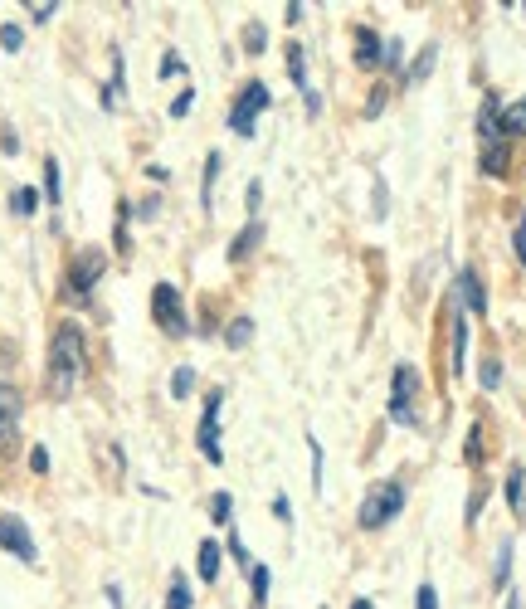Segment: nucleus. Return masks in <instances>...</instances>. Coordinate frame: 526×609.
Returning <instances> with one entry per match:
<instances>
[{
	"mask_svg": "<svg viewBox=\"0 0 526 609\" xmlns=\"http://www.w3.org/2000/svg\"><path fill=\"white\" fill-rule=\"evenodd\" d=\"M88 366V342H83V327L78 322H59L54 342H49V371H44V385L54 400H69L78 390V376Z\"/></svg>",
	"mask_w": 526,
	"mask_h": 609,
	"instance_id": "nucleus-1",
	"label": "nucleus"
},
{
	"mask_svg": "<svg viewBox=\"0 0 526 609\" xmlns=\"http://www.w3.org/2000/svg\"><path fill=\"white\" fill-rule=\"evenodd\" d=\"M400 507H405V488H400L395 478H385L376 493L361 502V517H356V522H361L366 532H376V527H385L390 517H400Z\"/></svg>",
	"mask_w": 526,
	"mask_h": 609,
	"instance_id": "nucleus-2",
	"label": "nucleus"
},
{
	"mask_svg": "<svg viewBox=\"0 0 526 609\" xmlns=\"http://www.w3.org/2000/svg\"><path fill=\"white\" fill-rule=\"evenodd\" d=\"M151 317H156V327H161V332H171V337H186V332H190L186 303H181L176 283H156V288H151Z\"/></svg>",
	"mask_w": 526,
	"mask_h": 609,
	"instance_id": "nucleus-3",
	"label": "nucleus"
},
{
	"mask_svg": "<svg viewBox=\"0 0 526 609\" xmlns=\"http://www.w3.org/2000/svg\"><path fill=\"white\" fill-rule=\"evenodd\" d=\"M103 268H108V254H103V249H83L74 264H69V278H64L69 288H64V293H69L74 303H78V298H88V293H93V283L103 278Z\"/></svg>",
	"mask_w": 526,
	"mask_h": 609,
	"instance_id": "nucleus-4",
	"label": "nucleus"
},
{
	"mask_svg": "<svg viewBox=\"0 0 526 609\" xmlns=\"http://www.w3.org/2000/svg\"><path fill=\"white\" fill-rule=\"evenodd\" d=\"M273 98H268V88L263 83H244V93H239V103L229 108V127L239 132V137H254V122H259V113L268 108Z\"/></svg>",
	"mask_w": 526,
	"mask_h": 609,
	"instance_id": "nucleus-5",
	"label": "nucleus"
},
{
	"mask_svg": "<svg viewBox=\"0 0 526 609\" xmlns=\"http://www.w3.org/2000/svg\"><path fill=\"white\" fill-rule=\"evenodd\" d=\"M20 390L10 381H0V454L10 458L15 449H20Z\"/></svg>",
	"mask_w": 526,
	"mask_h": 609,
	"instance_id": "nucleus-6",
	"label": "nucleus"
},
{
	"mask_svg": "<svg viewBox=\"0 0 526 609\" xmlns=\"http://www.w3.org/2000/svg\"><path fill=\"white\" fill-rule=\"evenodd\" d=\"M220 405H225V390H210L205 395V415H200V454L210 463H225V449H220Z\"/></svg>",
	"mask_w": 526,
	"mask_h": 609,
	"instance_id": "nucleus-7",
	"label": "nucleus"
},
{
	"mask_svg": "<svg viewBox=\"0 0 526 609\" xmlns=\"http://www.w3.org/2000/svg\"><path fill=\"white\" fill-rule=\"evenodd\" d=\"M0 546H5L15 561H25V566H35V561H39L35 536H30V527H25L20 517H0Z\"/></svg>",
	"mask_w": 526,
	"mask_h": 609,
	"instance_id": "nucleus-8",
	"label": "nucleus"
},
{
	"mask_svg": "<svg viewBox=\"0 0 526 609\" xmlns=\"http://www.w3.org/2000/svg\"><path fill=\"white\" fill-rule=\"evenodd\" d=\"M414 390H419V376H414V366H395V390H390V419L395 424H414Z\"/></svg>",
	"mask_w": 526,
	"mask_h": 609,
	"instance_id": "nucleus-9",
	"label": "nucleus"
},
{
	"mask_svg": "<svg viewBox=\"0 0 526 609\" xmlns=\"http://www.w3.org/2000/svg\"><path fill=\"white\" fill-rule=\"evenodd\" d=\"M458 298H463V307H468V312H478V317L488 312V298H483V278H478L473 268H463V273H458Z\"/></svg>",
	"mask_w": 526,
	"mask_h": 609,
	"instance_id": "nucleus-10",
	"label": "nucleus"
},
{
	"mask_svg": "<svg viewBox=\"0 0 526 609\" xmlns=\"http://www.w3.org/2000/svg\"><path fill=\"white\" fill-rule=\"evenodd\" d=\"M288 74H293V83H298L302 93H307V108L317 113L322 103H317V93L307 88V49H302V44H293V49H288Z\"/></svg>",
	"mask_w": 526,
	"mask_h": 609,
	"instance_id": "nucleus-11",
	"label": "nucleus"
},
{
	"mask_svg": "<svg viewBox=\"0 0 526 609\" xmlns=\"http://www.w3.org/2000/svg\"><path fill=\"white\" fill-rule=\"evenodd\" d=\"M259 239H263V225H259V220H254V225H249V229H239V234H234V244H229V264H239V259H249V254L259 249Z\"/></svg>",
	"mask_w": 526,
	"mask_h": 609,
	"instance_id": "nucleus-12",
	"label": "nucleus"
},
{
	"mask_svg": "<svg viewBox=\"0 0 526 609\" xmlns=\"http://www.w3.org/2000/svg\"><path fill=\"white\" fill-rule=\"evenodd\" d=\"M463 366H468V322L453 307V376H463Z\"/></svg>",
	"mask_w": 526,
	"mask_h": 609,
	"instance_id": "nucleus-13",
	"label": "nucleus"
},
{
	"mask_svg": "<svg viewBox=\"0 0 526 609\" xmlns=\"http://www.w3.org/2000/svg\"><path fill=\"white\" fill-rule=\"evenodd\" d=\"M195 556H200V580L215 585V580H220V546H215V541H200Z\"/></svg>",
	"mask_w": 526,
	"mask_h": 609,
	"instance_id": "nucleus-14",
	"label": "nucleus"
},
{
	"mask_svg": "<svg viewBox=\"0 0 526 609\" xmlns=\"http://www.w3.org/2000/svg\"><path fill=\"white\" fill-rule=\"evenodd\" d=\"M434 64H439V44H424V49H419V59L410 64V74H405V78H410V88L434 74Z\"/></svg>",
	"mask_w": 526,
	"mask_h": 609,
	"instance_id": "nucleus-15",
	"label": "nucleus"
},
{
	"mask_svg": "<svg viewBox=\"0 0 526 609\" xmlns=\"http://www.w3.org/2000/svg\"><path fill=\"white\" fill-rule=\"evenodd\" d=\"M497 122H502V103L497 98H483V113H478V132L488 137V142H497L502 132H497Z\"/></svg>",
	"mask_w": 526,
	"mask_h": 609,
	"instance_id": "nucleus-16",
	"label": "nucleus"
},
{
	"mask_svg": "<svg viewBox=\"0 0 526 609\" xmlns=\"http://www.w3.org/2000/svg\"><path fill=\"white\" fill-rule=\"evenodd\" d=\"M220 166H225V161H220V152L205 156V181H200V205H205V210L215 205V176H220Z\"/></svg>",
	"mask_w": 526,
	"mask_h": 609,
	"instance_id": "nucleus-17",
	"label": "nucleus"
},
{
	"mask_svg": "<svg viewBox=\"0 0 526 609\" xmlns=\"http://www.w3.org/2000/svg\"><path fill=\"white\" fill-rule=\"evenodd\" d=\"M497 132H507V137H526V103H512V108H502V122H497Z\"/></svg>",
	"mask_w": 526,
	"mask_h": 609,
	"instance_id": "nucleus-18",
	"label": "nucleus"
},
{
	"mask_svg": "<svg viewBox=\"0 0 526 609\" xmlns=\"http://www.w3.org/2000/svg\"><path fill=\"white\" fill-rule=\"evenodd\" d=\"M507 502H512V512H522V502H526V468H507Z\"/></svg>",
	"mask_w": 526,
	"mask_h": 609,
	"instance_id": "nucleus-19",
	"label": "nucleus"
},
{
	"mask_svg": "<svg viewBox=\"0 0 526 609\" xmlns=\"http://www.w3.org/2000/svg\"><path fill=\"white\" fill-rule=\"evenodd\" d=\"M10 210H15L20 220H30V215L39 210V191H30V186H20V191L10 195Z\"/></svg>",
	"mask_w": 526,
	"mask_h": 609,
	"instance_id": "nucleus-20",
	"label": "nucleus"
},
{
	"mask_svg": "<svg viewBox=\"0 0 526 609\" xmlns=\"http://www.w3.org/2000/svg\"><path fill=\"white\" fill-rule=\"evenodd\" d=\"M483 171H488V176H507V147H502V142H488V152H483Z\"/></svg>",
	"mask_w": 526,
	"mask_h": 609,
	"instance_id": "nucleus-21",
	"label": "nucleus"
},
{
	"mask_svg": "<svg viewBox=\"0 0 526 609\" xmlns=\"http://www.w3.org/2000/svg\"><path fill=\"white\" fill-rule=\"evenodd\" d=\"M361 54H356V59H361V64H366V69H371V64H380V59H385V49H380V39L371 35V30H361Z\"/></svg>",
	"mask_w": 526,
	"mask_h": 609,
	"instance_id": "nucleus-22",
	"label": "nucleus"
},
{
	"mask_svg": "<svg viewBox=\"0 0 526 609\" xmlns=\"http://www.w3.org/2000/svg\"><path fill=\"white\" fill-rule=\"evenodd\" d=\"M44 200H49V205L64 200V195H59V161H54V156L44 161Z\"/></svg>",
	"mask_w": 526,
	"mask_h": 609,
	"instance_id": "nucleus-23",
	"label": "nucleus"
},
{
	"mask_svg": "<svg viewBox=\"0 0 526 609\" xmlns=\"http://www.w3.org/2000/svg\"><path fill=\"white\" fill-rule=\"evenodd\" d=\"M249 585H254V609L268 605V566H249Z\"/></svg>",
	"mask_w": 526,
	"mask_h": 609,
	"instance_id": "nucleus-24",
	"label": "nucleus"
},
{
	"mask_svg": "<svg viewBox=\"0 0 526 609\" xmlns=\"http://www.w3.org/2000/svg\"><path fill=\"white\" fill-rule=\"evenodd\" d=\"M195 600H190V585H186V575H176L171 580V595H166V609H190Z\"/></svg>",
	"mask_w": 526,
	"mask_h": 609,
	"instance_id": "nucleus-25",
	"label": "nucleus"
},
{
	"mask_svg": "<svg viewBox=\"0 0 526 609\" xmlns=\"http://www.w3.org/2000/svg\"><path fill=\"white\" fill-rule=\"evenodd\" d=\"M190 390H195V371H190V366H176V371H171V395L186 400Z\"/></svg>",
	"mask_w": 526,
	"mask_h": 609,
	"instance_id": "nucleus-26",
	"label": "nucleus"
},
{
	"mask_svg": "<svg viewBox=\"0 0 526 609\" xmlns=\"http://www.w3.org/2000/svg\"><path fill=\"white\" fill-rule=\"evenodd\" d=\"M249 337H254V322H249V317H234V322H229V332H225V342L229 346H244Z\"/></svg>",
	"mask_w": 526,
	"mask_h": 609,
	"instance_id": "nucleus-27",
	"label": "nucleus"
},
{
	"mask_svg": "<svg viewBox=\"0 0 526 609\" xmlns=\"http://www.w3.org/2000/svg\"><path fill=\"white\" fill-rule=\"evenodd\" d=\"M20 44H25V30H20V25H0V49H5V54H20Z\"/></svg>",
	"mask_w": 526,
	"mask_h": 609,
	"instance_id": "nucleus-28",
	"label": "nucleus"
},
{
	"mask_svg": "<svg viewBox=\"0 0 526 609\" xmlns=\"http://www.w3.org/2000/svg\"><path fill=\"white\" fill-rule=\"evenodd\" d=\"M25 10H30V20H35V25H44V20H49V15H54L59 5H54V0H30Z\"/></svg>",
	"mask_w": 526,
	"mask_h": 609,
	"instance_id": "nucleus-29",
	"label": "nucleus"
},
{
	"mask_svg": "<svg viewBox=\"0 0 526 609\" xmlns=\"http://www.w3.org/2000/svg\"><path fill=\"white\" fill-rule=\"evenodd\" d=\"M414 609H439V590H434V585H419V595H414Z\"/></svg>",
	"mask_w": 526,
	"mask_h": 609,
	"instance_id": "nucleus-30",
	"label": "nucleus"
},
{
	"mask_svg": "<svg viewBox=\"0 0 526 609\" xmlns=\"http://www.w3.org/2000/svg\"><path fill=\"white\" fill-rule=\"evenodd\" d=\"M507 571H512V541L497 551V585H507Z\"/></svg>",
	"mask_w": 526,
	"mask_h": 609,
	"instance_id": "nucleus-31",
	"label": "nucleus"
},
{
	"mask_svg": "<svg viewBox=\"0 0 526 609\" xmlns=\"http://www.w3.org/2000/svg\"><path fill=\"white\" fill-rule=\"evenodd\" d=\"M210 512H215V522H229V512H234V497L220 493L215 502H210Z\"/></svg>",
	"mask_w": 526,
	"mask_h": 609,
	"instance_id": "nucleus-32",
	"label": "nucleus"
},
{
	"mask_svg": "<svg viewBox=\"0 0 526 609\" xmlns=\"http://www.w3.org/2000/svg\"><path fill=\"white\" fill-rule=\"evenodd\" d=\"M244 39H249V54H263V39H268V30H263V25H249V30H244Z\"/></svg>",
	"mask_w": 526,
	"mask_h": 609,
	"instance_id": "nucleus-33",
	"label": "nucleus"
},
{
	"mask_svg": "<svg viewBox=\"0 0 526 609\" xmlns=\"http://www.w3.org/2000/svg\"><path fill=\"white\" fill-rule=\"evenodd\" d=\"M478 381L488 385V390H497V381H502V366H497V361H488V366H483V376H478Z\"/></svg>",
	"mask_w": 526,
	"mask_h": 609,
	"instance_id": "nucleus-34",
	"label": "nucleus"
},
{
	"mask_svg": "<svg viewBox=\"0 0 526 609\" xmlns=\"http://www.w3.org/2000/svg\"><path fill=\"white\" fill-rule=\"evenodd\" d=\"M0 152H5V156H15V152H20V137H15V132H10V127H5V132H0Z\"/></svg>",
	"mask_w": 526,
	"mask_h": 609,
	"instance_id": "nucleus-35",
	"label": "nucleus"
},
{
	"mask_svg": "<svg viewBox=\"0 0 526 609\" xmlns=\"http://www.w3.org/2000/svg\"><path fill=\"white\" fill-rule=\"evenodd\" d=\"M30 468H35V473H49V449H30Z\"/></svg>",
	"mask_w": 526,
	"mask_h": 609,
	"instance_id": "nucleus-36",
	"label": "nucleus"
},
{
	"mask_svg": "<svg viewBox=\"0 0 526 609\" xmlns=\"http://www.w3.org/2000/svg\"><path fill=\"white\" fill-rule=\"evenodd\" d=\"M229 556H234L239 566H249V551H244V541H239V536H229Z\"/></svg>",
	"mask_w": 526,
	"mask_h": 609,
	"instance_id": "nucleus-37",
	"label": "nucleus"
},
{
	"mask_svg": "<svg viewBox=\"0 0 526 609\" xmlns=\"http://www.w3.org/2000/svg\"><path fill=\"white\" fill-rule=\"evenodd\" d=\"M190 103H195V93H181V98L171 103V117H186V113H190Z\"/></svg>",
	"mask_w": 526,
	"mask_h": 609,
	"instance_id": "nucleus-38",
	"label": "nucleus"
},
{
	"mask_svg": "<svg viewBox=\"0 0 526 609\" xmlns=\"http://www.w3.org/2000/svg\"><path fill=\"white\" fill-rule=\"evenodd\" d=\"M176 69H186V64H181L176 54H166V59H161V78H171V74H176Z\"/></svg>",
	"mask_w": 526,
	"mask_h": 609,
	"instance_id": "nucleus-39",
	"label": "nucleus"
},
{
	"mask_svg": "<svg viewBox=\"0 0 526 609\" xmlns=\"http://www.w3.org/2000/svg\"><path fill=\"white\" fill-rule=\"evenodd\" d=\"M273 517H278V522H293V517H288V497H273Z\"/></svg>",
	"mask_w": 526,
	"mask_h": 609,
	"instance_id": "nucleus-40",
	"label": "nucleus"
},
{
	"mask_svg": "<svg viewBox=\"0 0 526 609\" xmlns=\"http://www.w3.org/2000/svg\"><path fill=\"white\" fill-rule=\"evenodd\" d=\"M376 220H385V181L376 176Z\"/></svg>",
	"mask_w": 526,
	"mask_h": 609,
	"instance_id": "nucleus-41",
	"label": "nucleus"
},
{
	"mask_svg": "<svg viewBox=\"0 0 526 609\" xmlns=\"http://www.w3.org/2000/svg\"><path fill=\"white\" fill-rule=\"evenodd\" d=\"M259 200H263V186L259 181H249V210H259Z\"/></svg>",
	"mask_w": 526,
	"mask_h": 609,
	"instance_id": "nucleus-42",
	"label": "nucleus"
},
{
	"mask_svg": "<svg viewBox=\"0 0 526 609\" xmlns=\"http://www.w3.org/2000/svg\"><path fill=\"white\" fill-rule=\"evenodd\" d=\"M108 605L122 609V590H117V585H108Z\"/></svg>",
	"mask_w": 526,
	"mask_h": 609,
	"instance_id": "nucleus-43",
	"label": "nucleus"
},
{
	"mask_svg": "<svg viewBox=\"0 0 526 609\" xmlns=\"http://www.w3.org/2000/svg\"><path fill=\"white\" fill-rule=\"evenodd\" d=\"M517 254H522V264H526V234L517 229Z\"/></svg>",
	"mask_w": 526,
	"mask_h": 609,
	"instance_id": "nucleus-44",
	"label": "nucleus"
},
{
	"mask_svg": "<svg viewBox=\"0 0 526 609\" xmlns=\"http://www.w3.org/2000/svg\"><path fill=\"white\" fill-rule=\"evenodd\" d=\"M507 609H522V600H517V595H507Z\"/></svg>",
	"mask_w": 526,
	"mask_h": 609,
	"instance_id": "nucleus-45",
	"label": "nucleus"
},
{
	"mask_svg": "<svg viewBox=\"0 0 526 609\" xmlns=\"http://www.w3.org/2000/svg\"><path fill=\"white\" fill-rule=\"evenodd\" d=\"M351 609H371V600H356V605H351Z\"/></svg>",
	"mask_w": 526,
	"mask_h": 609,
	"instance_id": "nucleus-46",
	"label": "nucleus"
},
{
	"mask_svg": "<svg viewBox=\"0 0 526 609\" xmlns=\"http://www.w3.org/2000/svg\"><path fill=\"white\" fill-rule=\"evenodd\" d=\"M522 234H526V220H522Z\"/></svg>",
	"mask_w": 526,
	"mask_h": 609,
	"instance_id": "nucleus-47",
	"label": "nucleus"
}]
</instances>
